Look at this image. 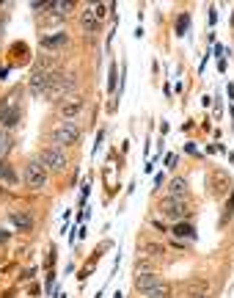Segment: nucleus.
<instances>
[{"instance_id": "obj_1", "label": "nucleus", "mask_w": 234, "mask_h": 298, "mask_svg": "<svg viewBox=\"0 0 234 298\" xmlns=\"http://www.w3.org/2000/svg\"><path fill=\"white\" fill-rule=\"evenodd\" d=\"M77 138H80L77 122H74V119H66V122H61V125L52 130V147H58V149L72 147V144H77Z\"/></svg>"}, {"instance_id": "obj_2", "label": "nucleus", "mask_w": 234, "mask_h": 298, "mask_svg": "<svg viewBox=\"0 0 234 298\" xmlns=\"http://www.w3.org/2000/svg\"><path fill=\"white\" fill-rule=\"evenodd\" d=\"M77 86V78L74 75H61V72H55L52 75V80H50V86H47V97L50 99H66L69 97V91Z\"/></svg>"}, {"instance_id": "obj_3", "label": "nucleus", "mask_w": 234, "mask_h": 298, "mask_svg": "<svg viewBox=\"0 0 234 298\" xmlns=\"http://www.w3.org/2000/svg\"><path fill=\"white\" fill-rule=\"evenodd\" d=\"M39 163H42L44 168H52V171H63V168H66V152L58 149V147H47V149H42V155H39Z\"/></svg>"}, {"instance_id": "obj_4", "label": "nucleus", "mask_w": 234, "mask_h": 298, "mask_svg": "<svg viewBox=\"0 0 234 298\" xmlns=\"http://www.w3.org/2000/svg\"><path fill=\"white\" fill-rule=\"evenodd\" d=\"M25 185L28 188H36V191L47 185V168L39 160H31L25 166Z\"/></svg>"}, {"instance_id": "obj_5", "label": "nucleus", "mask_w": 234, "mask_h": 298, "mask_svg": "<svg viewBox=\"0 0 234 298\" xmlns=\"http://www.w3.org/2000/svg\"><path fill=\"white\" fill-rule=\"evenodd\" d=\"M160 213L166 215V218H171V221H182L185 215H187V207H185V202H177V199H166V202L160 204Z\"/></svg>"}, {"instance_id": "obj_6", "label": "nucleus", "mask_w": 234, "mask_h": 298, "mask_svg": "<svg viewBox=\"0 0 234 298\" xmlns=\"http://www.w3.org/2000/svg\"><path fill=\"white\" fill-rule=\"evenodd\" d=\"M83 105H86V102H83V97H80V94H69V97L61 102V108H58V110H61L63 119H74V116L83 110Z\"/></svg>"}, {"instance_id": "obj_7", "label": "nucleus", "mask_w": 234, "mask_h": 298, "mask_svg": "<svg viewBox=\"0 0 234 298\" xmlns=\"http://www.w3.org/2000/svg\"><path fill=\"white\" fill-rule=\"evenodd\" d=\"M9 221L17 226V229H22V232H28L33 226V218H31V213H28V210H11Z\"/></svg>"}, {"instance_id": "obj_8", "label": "nucleus", "mask_w": 234, "mask_h": 298, "mask_svg": "<svg viewBox=\"0 0 234 298\" xmlns=\"http://www.w3.org/2000/svg\"><path fill=\"white\" fill-rule=\"evenodd\" d=\"M31 72H58V58L55 55H39L36 61H33V69Z\"/></svg>"}, {"instance_id": "obj_9", "label": "nucleus", "mask_w": 234, "mask_h": 298, "mask_svg": "<svg viewBox=\"0 0 234 298\" xmlns=\"http://www.w3.org/2000/svg\"><path fill=\"white\" fill-rule=\"evenodd\" d=\"M80 25H83L86 33H94L99 28V20H97V14H94V6H86V9L80 11Z\"/></svg>"}, {"instance_id": "obj_10", "label": "nucleus", "mask_w": 234, "mask_h": 298, "mask_svg": "<svg viewBox=\"0 0 234 298\" xmlns=\"http://www.w3.org/2000/svg\"><path fill=\"white\" fill-rule=\"evenodd\" d=\"M187 196V180L185 177H174L171 185H168V199H177V202H182Z\"/></svg>"}, {"instance_id": "obj_11", "label": "nucleus", "mask_w": 234, "mask_h": 298, "mask_svg": "<svg viewBox=\"0 0 234 298\" xmlns=\"http://www.w3.org/2000/svg\"><path fill=\"white\" fill-rule=\"evenodd\" d=\"M229 188H231V185H229V177H226L223 171H215V174H212V194H215V196H223Z\"/></svg>"}, {"instance_id": "obj_12", "label": "nucleus", "mask_w": 234, "mask_h": 298, "mask_svg": "<svg viewBox=\"0 0 234 298\" xmlns=\"http://www.w3.org/2000/svg\"><path fill=\"white\" fill-rule=\"evenodd\" d=\"M154 284H160V276H157L154 271L138 273V276H135V287H138V290H149V287H154Z\"/></svg>"}, {"instance_id": "obj_13", "label": "nucleus", "mask_w": 234, "mask_h": 298, "mask_svg": "<svg viewBox=\"0 0 234 298\" xmlns=\"http://www.w3.org/2000/svg\"><path fill=\"white\" fill-rule=\"evenodd\" d=\"M20 105H9V110L3 113V119H0V125H3V130H9V127H14L17 122H20Z\"/></svg>"}, {"instance_id": "obj_14", "label": "nucleus", "mask_w": 234, "mask_h": 298, "mask_svg": "<svg viewBox=\"0 0 234 298\" xmlns=\"http://www.w3.org/2000/svg\"><path fill=\"white\" fill-rule=\"evenodd\" d=\"M140 293H143V298H168L171 295V287H168V284H154V287H149V290H140Z\"/></svg>"}, {"instance_id": "obj_15", "label": "nucleus", "mask_w": 234, "mask_h": 298, "mask_svg": "<svg viewBox=\"0 0 234 298\" xmlns=\"http://www.w3.org/2000/svg\"><path fill=\"white\" fill-rule=\"evenodd\" d=\"M61 44H66V33H52V36H42V47H44V50H55V47H61Z\"/></svg>"}, {"instance_id": "obj_16", "label": "nucleus", "mask_w": 234, "mask_h": 298, "mask_svg": "<svg viewBox=\"0 0 234 298\" xmlns=\"http://www.w3.org/2000/svg\"><path fill=\"white\" fill-rule=\"evenodd\" d=\"M11 147H14V141H11V133H9V130H0V157L9 155Z\"/></svg>"}, {"instance_id": "obj_17", "label": "nucleus", "mask_w": 234, "mask_h": 298, "mask_svg": "<svg viewBox=\"0 0 234 298\" xmlns=\"http://www.w3.org/2000/svg\"><path fill=\"white\" fill-rule=\"evenodd\" d=\"M174 235H177V237H187V241H193V237H196V229H193L190 224H177V226H174Z\"/></svg>"}, {"instance_id": "obj_18", "label": "nucleus", "mask_w": 234, "mask_h": 298, "mask_svg": "<svg viewBox=\"0 0 234 298\" xmlns=\"http://www.w3.org/2000/svg\"><path fill=\"white\" fill-rule=\"evenodd\" d=\"M0 180H6V183H11V185L17 183V174H14V168H11L9 163H3V160H0Z\"/></svg>"}, {"instance_id": "obj_19", "label": "nucleus", "mask_w": 234, "mask_h": 298, "mask_svg": "<svg viewBox=\"0 0 234 298\" xmlns=\"http://www.w3.org/2000/svg\"><path fill=\"white\" fill-rule=\"evenodd\" d=\"M140 251H143V254H149V257H163V249L160 243H140Z\"/></svg>"}, {"instance_id": "obj_20", "label": "nucleus", "mask_w": 234, "mask_h": 298, "mask_svg": "<svg viewBox=\"0 0 234 298\" xmlns=\"http://www.w3.org/2000/svg\"><path fill=\"white\" fill-rule=\"evenodd\" d=\"M50 9L55 11V14H66V11H72V3H69V0H58V3H50Z\"/></svg>"}, {"instance_id": "obj_21", "label": "nucleus", "mask_w": 234, "mask_h": 298, "mask_svg": "<svg viewBox=\"0 0 234 298\" xmlns=\"http://www.w3.org/2000/svg\"><path fill=\"white\" fill-rule=\"evenodd\" d=\"M187 25H190V17H187V14H182V17L177 20V33H179V36H182V33L187 31Z\"/></svg>"}, {"instance_id": "obj_22", "label": "nucleus", "mask_w": 234, "mask_h": 298, "mask_svg": "<svg viewBox=\"0 0 234 298\" xmlns=\"http://www.w3.org/2000/svg\"><path fill=\"white\" fill-rule=\"evenodd\" d=\"M105 11H108V6H105V3H97V6H94V14H97V20H102Z\"/></svg>"}, {"instance_id": "obj_23", "label": "nucleus", "mask_w": 234, "mask_h": 298, "mask_svg": "<svg viewBox=\"0 0 234 298\" xmlns=\"http://www.w3.org/2000/svg\"><path fill=\"white\" fill-rule=\"evenodd\" d=\"M6 110H9V97H3V99H0V119H3V113H6Z\"/></svg>"}, {"instance_id": "obj_24", "label": "nucleus", "mask_w": 234, "mask_h": 298, "mask_svg": "<svg viewBox=\"0 0 234 298\" xmlns=\"http://www.w3.org/2000/svg\"><path fill=\"white\" fill-rule=\"evenodd\" d=\"M6 241H9V232H3V229H0V243H6Z\"/></svg>"}, {"instance_id": "obj_25", "label": "nucleus", "mask_w": 234, "mask_h": 298, "mask_svg": "<svg viewBox=\"0 0 234 298\" xmlns=\"http://www.w3.org/2000/svg\"><path fill=\"white\" fill-rule=\"evenodd\" d=\"M0 31H3V20H0Z\"/></svg>"}]
</instances>
